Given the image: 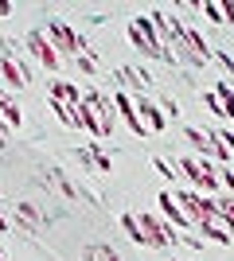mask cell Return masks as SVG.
I'll use <instances>...</instances> for the list:
<instances>
[{
    "label": "cell",
    "mask_w": 234,
    "mask_h": 261,
    "mask_svg": "<svg viewBox=\"0 0 234 261\" xmlns=\"http://www.w3.org/2000/svg\"><path fill=\"white\" fill-rule=\"evenodd\" d=\"M129 39H133V47H141L148 59H164V63H176V55L164 47V39L156 35V28H152V20H148V16H133V23H129Z\"/></svg>",
    "instance_id": "obj_1"
},
{
    "label": "cell",
    "mask_w": 234,
    "mask_h": 261,
    "mask_svg": "<svg viewBox=\"0 0 234 261\" xmlns=\"http://www.w3.org/2000/svg\"><path fill=\"white\" fill-rule=\"evenodd\" d=\"M176 168L191 179V187H195L199 195H207V191H219V187H223V184H219V168H215L211 160H203V156H184Z\"/></svg>",
    "instance_id": "obj_2"
},
{
    "label": "cell",
    "mask_w": 234,
    "mask_h": 261,
    "mask_svg": "<svg viewBox=\"0 0 234 261\" xmlns=\"http://www.w3.org/2000/svg\"><path fill=\"white\" fill-rule=\"evenodd\" d=\"M137 222H141V230H145L148 246H156V250H172V246L179 242L176 226H172V222H160L156 215H137Z\"/></svg>",
    "instance_id": "obj_3"
},
{
    "label": "cell",
    "mask_w": 234,
    "mask_h": 261,
    "mask_svg": "<svg viewBox=\"0 0 234 261\" xmlns=\"http://www.w3.org/2000/svg\"><path fill=\"white\" fill-rule=\"evenodd\" d=\"M184 137H188V141L195 144V152H199L203 160H219V164H226V168H230V152H226L223 144L215 141V133H207V129H195V125H188V129H184Z\"/></svg>",
    "instance_id": "obj_4"
},
{
    "label": "cell",
    "mask_w": 234,
    "mask_h": 261,
    "mask_svg": "<svg viewBox=\"0 0 234 261\" xmlns=\"http://www.w3.org/2000/svg\"><path fill=\"white\" fill-rule=\"evenodd\" d=\"M43 35H47V43L55 47V55H59V59H74V55H78V32L70 28V23L51 20Z\"/></svg>",
    "instance_id": "obj_5"
},
{
    "label": "cell",
    "mask_w": 234,
    "mask_h": 261,
    "mask_svg": "<svg viewBox=\"0 0 234 261\" xmlns=\"http://www.w3.org/2000/svg\"><path fill=\"white\" fill-rule=\"evenodd\" d=\"M74 160L78 164H86V172H94V175H106V172H113V160H110V152H106V148H101L98 141H90V144H82V148H78L74 152Z\"/></svg>",
    "instance_id": "obj_6"
},
{
    "label": "cell",
    "mask_w": 234,
    "mask_h": 261,
    "mask_svg": "<svg viewBox=\"0 0 234 261\" xmlns=\"http://www.w3.org/2000/svg\"><path fill=\"white\" fill-rule=\"evenodd\" d=\"M28 51H32V59L43 66V70H59V66H63V59L55 55V47L47 43L43 32H28Z\"/></svg>",
    "instance_id": "obj_7"
},
{
    "label": "cell",
    "mask_w": 234,
    "mask_h": 261,
    "mask_svg": "<svg viewBox=\"0 0 234 261\" xmlns=\"http://www.w3.org/2000/svg\"><path fill=\"white\" fill-rule=\"evenodd\" d=\"M133 109H137V117H141V125H145V133H164V113H160V106H152L145 94L133 98Z\"/></svg>",
    "instance_id": "obj_8"
},
{
    "label": "cell",
    "mask_w": 234,
    "mask_h": 261,
    "mask_svg": "<svg viewBox=\"0 0 234 261\" xmlns=\"http://www.w3.org/2000/svg\"><path fill=\"white\" fill-rule=\"evenodd\" d=\"M113 109L121 113V121L129 125V129H133V137H137V141H145L148 133H145V125H141V117H137V109H133V98H129L125 90L117 94V98H113Z\"/></svg>",
    "instance_id": "obj_9"
},
{
    "label": "cell",
    "mask_w": 234,
    "mask_h": 261,
    "mask_svg": "<svg viewBox=\"0 0 234 261\" xmlns=\"http://www.w3.org/2000/svg\"><path fill=\"white\" fill-rule=\"evenodd\" d=\"M117 78H121L129 90H137V98L148 90V70H145V66H121V70H117ZM129 90H125V94H129Z\"/></svg>",
    "instance_id": "obj_10"
},
{
    "label": "cell",
    "mask_w": 234,
    "mask_h": 261,
    "mask_svg": "<svg viewBox=\"0 0 234 261\" xmlns=\"http://www.w3.org/2000/svg\"><path fill=\"white\" fill-rule=\"evenodd\" d=\"M156 203H160V211H164V218L172 222V226H184V230L191 226V222H188V215L179 211V203L172 199V191H160V195H156Z\"/></svg>",
    "instance_id": "obj_11"
},
{
    "label": "cell",
    "mask_w": 234,
    "mask_h": 261,
    "mask_svg": "<svg viewBox=\"0 0 234 261\" xmlns=\"http://www.w3.org/2000/svg\"><path fill=\"white\" fill-rule=\"evenodd\" d=\"M51 98L67 101V106H78V101H82V90H78L74 82H67V78H55V82H51Z\"/></svg>",
    "instance_id": "obj_12"
},
{
    "label": "cell",
    "mask_w": 234,
    "mask_h": 261,
    "mask_svg": "<svg viewBox=\"0 0 234 261\" xmlns=\"http://www.w3.org/2000/svg\"><path fill=\"white\" fill-rule=\"evenodd\" d=\"M211 94L219 98V106H223V117H226V121H234V86L226 82V78H219V86H215Z\"/></svg>",
    "instance_id": "obj_13"
},
{
    "label": "cell",
    "mask_w": 234,
    "mask_h": 261,
    "mask_svg": "<svg viewBox=\"0 0 234 261\" xmlns=\"http://www.w3.org/2000/svg\"><path fill=\"white\" fill-rule=\"evenodd\" d=\"M16 215H20V222L28 230H39V226H43V211L35 207V203H16Z\"/></svg>",
    "instance_id": "obj_14"
},
{
    "label": "cell",
    "mask_w": 234,
    "mask_h": 261,
    "mask_svg": "<svg viewBox=\"0 0 234 261\" xmlns=\"http://www.w3.org/2000/svg\"><path fill=\"white\" fill-rule=\"evenodd\" d=\"M0 74L8 78V86H16V90H20V86H28V74H23L20 66L12 63L8 55H0Z\"/></svg>",
    "instance_id": "obj_15"
},
{
    "label": "cell",
    "mask_w": 234,
    "mask_h": 261,
    "mask_svg": "<svg viewBox=\"0 0 234 261\" xmlns=\"http://www.w3.org/2000/svg\"><path fill=\"white\" fill-rule=\"evenodd\" d=\"M47 184H55L59 187V191H63V195H67V199H78V195H82V191H78V187L74 184H70V179H67V175H63V172H59V168H47Z\"/></svg>",
    "instance_id": "obj_16"
},
{
    "label": "cell",
    "mask_w": 234,
    "mask_h": 261,
    "mask_svg": "<svg viewBox=\"0 0 234 261\" xmlns=\"http://www.w3.org/2000/svg\"><path fill=\"white\" fill-rule=\"evenodd\" d=\"M51 109H55V117L63 121V125L78 129V106H67V101H55V98H51Z\"/></svg>",
    "instance_id": "obj_17"
},
{
    "label": "cell",
    "mask_w": 234,
    "mask_h": 261,
    "mask_svg": "<svg viewBox=\"0 0 234 261\" xmlns=\"http://www.w3.org/2000/svg\"><path fill=\"white\" fill-rule=\"evenodd\" d=\"M121 226H125V234H129L137 246H148V238H145V230H141V222H137V215L125 211V215H121Z\"/></svg>",
    "instance_id": "obj_18"
},
{
    "label": "cell",
    "mask_w": 234,
    "mask_h": 261,
    "mask_svg": "<svg viewBox=\"0 0 234 261\" xmlns=\"http://www.w3.org/2000/svg\"><path fill=\"white\" fill-rule=\"evenodd\" d=\"M195 230H199V234H207L211 242H219V246H226V242H230V230L219 226V222H199Z\"/></svg>",
    "instance_id": "obj_19"
},
{
    "label": "cell",
    "mask_w": 234,
    "mask_h": 261,
    "mask_svg": "<svg viewBox=\"0 0 234 261\" xmlns=\"http://www.w3.org/2000/svg\"><path fill=\"white\" fill-rule=\"evenodd\" d=\"M86 261H121L110 246H86Z\"/></svg>",
    "instance_id": "obj_20"
},
{
    "label": "cell",
    "mask_w": 234,
    "mask_h": 261,
    "mask_svg": "<svg viewBox=\"0 0 234 261\" xmlns=\"http://www.w3.org/2000/svg\"><path fill=\"white\" fill-rule=\"evenodd\" d=\"M199 12H203V16H207L211 23H223V8H219L215 0H203V4H199Z\"/></svg>",
    "instance_id": "obj_21"
},
{
    "label": "cell",
    "mask_w": 234,
    "mask_h": 261,
    "mask_svg": "<svg viewBox=\"0 0 234 261\" xmlns=\"http://www.w3.org/2000/svg\"><path fill=\"white\" fill-rule=\"evenodd\" d=\"M152 168H156V172H160V175H164V179H176V175H179L176 168H172V164L164 160V156H156V160H152Z\"/></svg>",
    "instance_id": "obj_22"
},
{
    "label": "cell",
    "mask_w": 234,
    "mask_h": 261,
    "mask_svg": "<svg viewBox=\"0 0 234 261\" xmlns=\"http://www.w3.org/2000/svg\"><path fill=\"white\" fill-rule=\"evenodd\" d=\"M219 184H223L226 191H234V172L230 168H219Z\"/></svg>",
    "instance_id": "obj_23"
},
{
    "label": "cell",
    "mask_w": 234,
    "mask_h": 261,
    "mask_svg": "<svg viewBox=\"0 0 234 261\" xmlns=\"http://www.w3.org/2000/svg\"><path fill=\"white\" fill-rule=\"evenodd\" d=\"M219 8H223V20L234 23V0H226V4H219Z\"/></svg>",
    "instance_id": "obj_24"
},
{
    "label": "cell",
    "mask_w": 234,
    "mask_h": 261,
    "mask_svg": "<svg viewBox=\"0 0 234 261\" xmlns=\"http://www.w3.org/2000/svg\"><path fill=\"white\" fill-rule=\"evenodd\" d=\"M184 242H188L191 250H203V238H195V234H184Z\"/></svg>",
    "instance_id": "obj_25"
},
{
    "label": "cell",
    "mask_w": 234,
    "mask_h": 261,
    "mask_svg": "<svg viewBox=\"0 0 234 261\" xmlns=\"http://www.w3.org/2000/svg\"><path fill=\"white\" fill-rule=\"evenodd\" d=\"M0 16H12V4H8V0H0Z\"/></svg>",
    "instance_id": "obj_26"
},
{
    "label": "cell",
    "mask_w": 234,
    "mask_h": 261,
    "mask_svg": "<svg viewBox=\"0 0 234 261\" xmlns=\"http://www.w3.org/2000/svg\"><path fill=\"white\" fill-rule=\"evenodd\" d=\"M0 148H8V141H4V133H0Z\"/></svg>",
    "instance_id": "obj_27"
},
{
    "label": "cell",
    "mask_w": 234,
    "mask_h": 261,
    "mask_svg": "<svg viewBox=\"0 0 234 261\" xmlns=\"http://www.w3.org/2000/svg\"><path fill=\"white\" fill-rule=\"evenodd\" d=\"M0 133H8V125H4V117H0Z\"/></svg>",
    "instance_id": "obj_28"
},
{
    "label": "cell",
    "mask_w": 234,
    "mask_h": 261,
    "mask_svg": "<svg viewBox=\"0 0 234 261\" xmlns=\"http://www.w3.org/2000/svg\"><path fill=\"white\" fill-rule=\"evenodd\" d=\"M0 261H4V253H0Z\"/></svg>",
    "instance_id": "obj_29"
},
{
    "label": "cell",
    "mask_w": 234,
    "mask_h": 261,
    "mask_svg": "<svg viewBox=\"0 0 234 261\" xmlns=\"http://www.w3.org/2000/svg\"><path fill=\"white\" fill-rule=\"evenodd\" d=\"M230 86H234V82H230Z\"/></svg>",
    "instance_id": "obj_30"
}]
</instances>
